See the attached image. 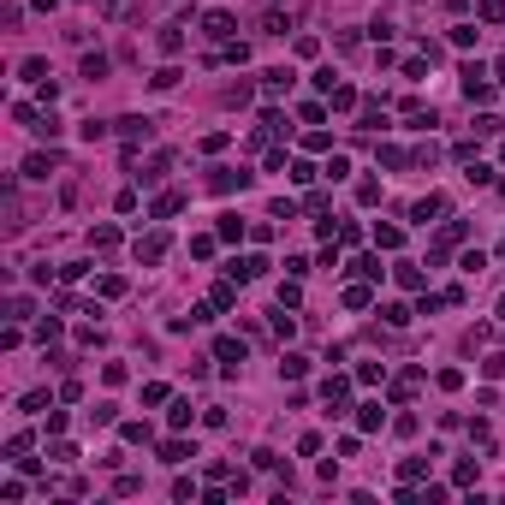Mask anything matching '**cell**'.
Segmentation results:
<instances>
[{"label":"cell","instance_id":"1","mask_svg":"<svg viewBox=\"0 0 505 505\" xmlns=\"http://www.w3.org/2000/svg\"><path fill=\"white\" fill-rule=\"evenodd\" d=\"M464 101H494V78H487L476 60L464 65Z\"/></svg>","mask_w":505,"mask_h":505},{"label":"cell","instance_id":"2","mask_svg":"<svg viewBox=\"0 0 505 505\" xmlns=\"http://www.w3.org/2000/svg\"><path fill=\"white\" fill-rule=\"evenodd\" d=\"M244 184H250V173H238V166H214V173H208V191H220V196L244 191Z\"/></svg>","mask_w":505,"mask_h":505},{"label":"cell","instance_id":"3","mask_svg":"<svg viewBox=\"0 0 505 505\" xmlns=\"http://www.w3.org/2000/svg\"><path fill=\"white\" fill-rule=\"evenodd\" d=\"M446 208H452V202H446L440 191H428V196H422V202H416V208H410V220H416V226H428V220H440Z\"/></svg>","mask_w":505,"mask_h":505},{"label":"cell","instance_id":"4","mask_svg":"<svg viewBox=\"0 0 505 505\" xmlns=\"http://www.w3.org/2000/svg\"><path fill=\"white\" fill-rule=\"evenodd\" d=\"M292 83H297L292 65H267V72H262V90L267 95H292Z\"/></svg>","mask_w":505,"mask_h":505},{"label":"cell","instance_id":"5","mask_svg":"<svg viewBox=\"0 0 505 505\" xmlns=\"http://www.w3.org/2000/svg\"><path fill=\"white\" fill-rule=\"evenodd\" d=\"M214 357L226 363V375H238L244 368V339H214Z\"/></svg>","mask_w":505,"mask_h":505},{"label":"cell","instance_id":"6","mask_svg":"<svg viewBox=\"0 0 505 505\" xmlns=\"http://www.w3.org/2000/svg\"><path fill=\"white\" fill-rule=\"evenodd\" d=\"M267 267H274V262H267V256H238V262H232V267H226V274H232V280H262V274H267Z\"/></svg>","mask_w":505,"mask_h":505},{"label":"cell","instance_id":"7","mask_svg":"<svg viewBox=\"0 0 505 505\" xmlns=\"http://www.w3.org/2000/svg\"><path fill=\"white\" fill-rule=\"evenodd\" d=\"M202 30H208V36H214V42H226V36H232V30H238V18H232V12H220V6H214V12H208V18H202Z\"/></svg>","mask_w":505,"mask_h":505},{"label":"cell","instance_id":"8","mask_svg":"<svg viewBox=\"0 0 505 505\" xmlns=\"http://www.w3.org/2000/svg\"><path fill=\"white\" fill-rule=\"evenodd\" d=\"M191 458H196L191 440H179V434H173V440H161V464H191Z\"/></svg>","mask_w":505,"mask_h":505},{"label":"cell","instance_id":"9","mask_svg":"<svg viewBox=\"0 0 505 505\" xmlns=\"http://www.w3.org/2000/svg\"><path fill=\"white\" fill-rule=\"evenodd\" d=\"M166 256V232H149V238H137V262H161Z\"/></svg>","mask_w":505,"mask_h":505},{"label":"cell","instance_id":"10","mask_svg":"<svg viewBox=\"0 0 505 505\" xmlns=\"http://www.w3.org/2000/svg\"><path fill=\"white\" fill-rule=\"evenodd\" d=\"M119 137H125V143H149V119H137V113H125V119H119Z\"/></svg>","mask_w":505,"mask_h":505},{"label":"cell","instance_id":"11","mask_svg":"<svg viewBox=\"0 0 505 505\" xmlns=\"http://www.w3.org/2000/svg\"><path fill=\"white\" fill-rule=\"evenodd\" d=\"M54 166H60V155H30V161H24V179H36V184H42L48 173H54Z\"/></svg>","mask_w":505,"mask_h":505},{"label":"cell","instance_id":"12","mask_svg":"<svg viewBox=\"0 0 505 505\" xmlns=\"http://www.w3.org/2000/svg\"><path fill=\"white\" fill-rule=\"evenodd\" d=\"M327 107H339V113H351V107H363V101H357V90H351V83H333Z\"/></svg>","mask_w":505,"mask_h":505},{"label":"cell","instance_id":"13","mask_svg":"<svg viewBox=\"0 0 505 505\" xmlns=\"http://www.w3.org/2000/svg\"><path fill=\"white\" fill-rule=\"evenodd\" d=\"M280 375H285V381H303V375H309V357H297V351H285V357H280Z\"/></svg>","mask_w":505,"mask_h":505},{"label":"cell","instance_id":"14","mask_svg":"<svg viewBox=\"0 0 505 505\" xmlns=\"http://www.w3.org/2000/svg\"><path fill=\"white\" fill-rule=\"evenodd\" d=\"M357 428H363V434L386 428V410H381V404H363V410H357Z\"/></svg>","mask_w":505,"mask_h":505},{"label":"cell","instance_id":"15","mask_svg":"<svg viewBox=\"0 0 505 505\" xmlns=\"http://www.w3.org/2000/svg\"><path fill=\"white\" fill-rule=\"evenodd\" d=\"M179 208H184V191H166V196H155V208H149V214L166 220V214H179Z\"/></svg>","mask_w":505,"mask_h":505},{"label":"cell","instance_id":"16","mask_svg":"<svg viewBox=\"0 0 505 505\" xmlns=\"http://www.w3.org/2000/svg\"><path fill=\"white\" fill-rule=\"evenodd\" d=\"M149 434H155L149 422H119V440H125V446H149Z\"/></svg>","mask_w":505,"mask_h":505},{"label":"cell","instance_id":"17","mask_svg":"<svg viewBox=\"0 0 505 505\" xmlns=\"http://www.w3.org/2000/svg\"><path fill=\"white\" fill-rule=\"evenodd\" d=\"M393 274H398V285H404V292H422V267H416V262H398Z\"/></svg>","mask_w":505,"mask_h":505},{"label":"cell","instance_id":"18","mask_svg":"<svg viewBox=\"0 0 505 505\" xmlns=\"http://www.w3.org/2000/svg\"><path fill=\"white\" fill-rule=\"evenodd\" d=\"M191 416H196V410H191V398H173V410H166V422H173V428H191Z\"/></svg>","mask_w":505,"mask_h":505},{"label":"cell","instance_id":"19","mask_svg":"<svg viewBox=\"0 0 505 505\" xmlns=\"http://www.w3.org/2000/svg\"><path fill=\"white\" fill-rule=\"evenodd\" d=\"M416 386H422V368H410V375H398V386H393V398L404 404V398H410V393H416Z\"/></svg>","mask_w":505,"mask_h":505},{"label":"cell","instance_id":"20","mask_svg":"<svg viewBox=\"0 0 505 505\" xmlns=\"http://www.w3.org/2000/svg\"><path fill=\"white\" fill-rule=\"evenodd\" d=\"M476 18H482V24H505V0H482Z\"/></svg>","mask_w":505,"mask_h":505},{"label":"cell","instance_id":"21","mask_svg":"<svg viewBox=\"0 0 505 505\" xmlns=\"http://www.w3.org/2000/svg\"><path fill=\"white\" fill-rule=\"evenodd\" d=\"M386 125V107L381 101H363V131H381Z\"/></svg>","mask_w":505,"mask_h":505},{"label":"cell","instance_id":"22","mask_svg":"<svg viewBox=\"0 0 505 505\" xmlns=\"http://www.w3.org/2000/svg\"><path fill=\"white\" fill-rule=\"evenodd\" d=\"M113 244H119V226H95L90 232V250H113Z\"/></svg>","mask_w":505,"mask_h":505},{"label":"cell","instance_id":"23","mask_svg":"<svg viewBox=\"0 0 505 505\" xmlns=\"http://www.w3.org/2000/svg\"><path fill=\"white\" fill-rule=\"evenodd\" d=\"M375 161H381V166H410L416 155H404V149H393V143H386V149H375Z\"/></svg>","mask_w":505,"mask_h":505},{"label":"cell","instance_id":"24","mask_svg":"<svg viewBox=\"0 0 505 505\" xmlns=\"http://www.w3.org/2000/svg\"><path fill=\"white\" fill-rule=\"evenodd\" d=\"M18 78H30V83H48V60H36V54H30V60L18 65Z\"/></svg>","mask_w":505,"mask_h":505},{"label":"cell","instance_id":"25","mask_svg":"<svg viewBox=\"0 0 505 505\" xmlns=\"http://www.w3.org/2000/svg\"><path fill=\"white\" fill-rule=\"evenodd\" d=\"M90 422H95V428H107V422H119V404H107V398H101V404H95V410H90Z\"/></svg>","mask_w":505,"mask_h":505},{"label":"cell","instance_id":"26","mask_svg":"<svg viewBox=\"0 0 505 505\" xmlns=\"http://www.w3.org/2000/svg\"><path fill=\"white\" fill-rule=\"evenodd\" d=\"M375 244L381 250H404V232L398 226H375Z\"/></svg>","mask_w":505,"mask_h":505},{"label":"cell","instance_id":"27","mask_svg":"<svg viewBox=\"0 0 505 505\" xmlns=\"http://www.w3.org/2000/svg\"><path fill=\"white\" fill-rule=\"evenodd\" d=\"M95 292H101V297H125V280H119V274H101Z\"/></svg>","mask_w":505,"mask_h":505},{"label":"cell","instance_id":"28","mask_svg":"<svg viewBox=\"0 0 505 505\" xmlns=\"http://www.w3.org/2000/svg\"><path fill=\"white\" fill-rule=\"evenodd\" d=\"M368 303H375V297H368V285H345V309H368Z\"/></svg>","mask_w":505,"mask_h":505},{"label":"cell","instance_id":"29","mask_svg":"<svg viewBox=\"0 0 505 505\" xmlns=\"http://www.w3.org/2000/svg\"><path fill=\"white\" fill-rule=\"evenodd\" d=\"M179 48H184V30L166 24V30H161V54H179Z\"/></svg>","mask_w":505,"mask_h":505},{"label":"cell","instance_id":"30","mask_svg":"<svg viewBox=\"0 0 505 505\" xmlns=\"http://www.w3.org/2000/svg\"><path fill=\"white\" fill-rule=\"evenodd\" d=\"M83 78H90V83L107 78V54H83Z\"/></svg>","mask_w":505,"mask_h":505},{"label":"cell","instance_id":"31","mask_svg":"<svg viewBox=\"0 0 505 505\" xmlns=\"http://www.w3.org/2000/svg\"><path fill=\"white\" fill-rule=\"evenodd\" d=\"M220 238H226V244L244 238V220H238V214H220Z\"/></svg>","mask_w":505,"mask_h":505},{"label":"cell","instance_id":"32","mask_svg":"<svg viewBox=\"0 0 505 505\" xmlns=\"http://www.w3.org/2000/svg\"><path fill=\"white\" fill-rule=\"evenodd\" d=\"M297 303H303V285L285 280V285H280V309H297Z\"/></svg>","mask_w":505,"mask_h":505},{"label":"cell","instance_id":"33","mask_svg":"<svg viewBox=\"0 0 505 505\" xmlns=\"http://www.w3.org/2000/svg\"><path fill=\"white\" fill-rule=\"evenodd\" d=\"M351 274H363V280H381V256H357V262H351Z\"/></svg>","mask_w":505,"mask_h":505},{"label":"cell","instance_id":"34","mask_svg":"<svg viewBox=\"0 0 505 505\" xmlns=\"http://www.w3.org/2000/svg\"><path fill=\"white\" fill-rule=\"evenodd\" d=\"M381 315H386V327H410V309H404V303H386Z\"/></svg>","mask_w":505,"mask_h":505},{"label":"cell","instance_id":"35","mask_svg":"<svg viewBox=\"0 0 505 505\" xmlns=\"http://www.w3.org/2000/svg\"><path fill=\"white\" fill-rule=\"evenodd\" d=\"M285 30H292V18H280V12H267V18H262V36H285Z\"/></svg>","mask_w":505,"mask_h":505},{"label":"cell","instance_id":"36","mask_svg":"<svg viewBox=\"0 0 505 505\" xmlns=\"http://www.w3.org/2000/svg\"><path fill=\"white\" fill-rule=\"evenodd\" d=\"M179 78H184V72H179V65H161V72H155V78H149V83H155V90H173V83H179Z\"/></svg>","mask_w":505,"mask_h":505},{"label":"cell","instance_id":"37","mask_svg":"<svg viewBox=\"0 0 505 505\" xmlns=\"http://www.w3.org/2000/svg\"><path fill=\"white\" fill-rule=\"evenodd\" d=\"M357 381H363V386H375V381H386V363H363V368H357Z\"/></svg>","mask_w":505,"mask_h":505},{"label":"cell","instance_id":"38","mask_svg":"<svg viewBox=\"0 0 505 505\" xmlns=\"http://www.w3.org/2000/svg\"><path fill=\"white\" fill-rule=\"evenodd\" d=\"M327 119V101H303V125H321Z\"/></svg>","mask_w":505,"mask_h":505},{"label":"cell","instance_id":"39","mask_svg":"<svg viewBox=\"0 0 505 505\" xmlns=\"http://www.w3.org/2000/svg\"><path fill=\"white\" fill-rule=\"evenodd\" d=\"M469 440H476V446H494V428H487L482 416H476V422H469Z\"/></svg>","mask_w":505,"mask_h":505},{"label":"cell","instance_id":"40","mask_svg":"<svg viewBox=\"0 0 505 505\" xmlns=\"http://www.w3.org/2000/svg\"><path fill=\"white\" fill-rule=\"evenodd\" d=\"M422 469H428V458H404V464H398V476H404V482H416Z\"/></svg>","mask_w":505,"mask_h":505},{"label":"cell","instance_id":"41","mask_svg":"<svg viewBox=\"0 0 505 505\" xmlns=\"http://www.w3.org/2000/svg\"><path fill=\"white\" fill-rule=\"evenodd\" d=\"M458 267H464V274H482L487 256H482V250H464V262H458Z\"/></svg>","mask_w":505,"mask_h":505},{"label":"cell","instance_id":"42","mask_svg":"<svg viewBox=\"0 0 505 505\" xmlns=\"http://www.w3.org/2000/svg\"><path fill=\"white\" fill-rule=\"evenodd\" d=\"M357 202H363V208H368V202H381V184H375V179H363V184H357Z\"/></svg>","mask_w":505,"mask_h":505},{"label":"cell","instance_id":"43","mask_svg":"<svg viewBox=\"0 0 505 505\" xmlns=\"http://www.w3.org/2000/svg\"><path fill=\"white\" fill-rule=\"evenodd\" d=\"M494 83H505V60H499V65H494Z\"/></svg>","mask_w":505,"mask_h":505},{"label":"cell","instance_id":"44","mask_svg":"<svg viewBox=\"0 0 505 505\" xmlns=\"http://www.w3.org/2000/svg\"><path fill=\"white\" fill-rule=\"evenodd\" d=\"M499 256H505V244H499Z\"/></svg>","mask_w":505,"mask_h":505}]
</instances>
